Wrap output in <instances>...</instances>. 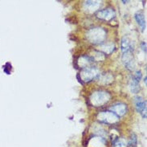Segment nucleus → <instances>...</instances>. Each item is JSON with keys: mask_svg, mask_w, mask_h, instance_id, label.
Returning a JSON list of instances; mask_svg holds the SVG:
<instances>
[{"mask_svg": "<svg viewBox=\"0 0 147 147\" xmlns=\"http://www.w3.org/2000/svg\"><path fill=\"white\" fill-rule=\"evenodd\" d=\"M84 5L87 9L91 11H96V8L100 6V3L97 1H86L84 3Z\"/></svg>", "mask_w": 147, "mask_h": 147, "instance_id": "nucleus-13", "label": "nucleus"}, {"mask_svg": "<svg viewBox=\"0 0 147 147\" xmlns=\"http://www.w3.org/2000/svg\"><path fill=\"white\" fill-rule=\"evenodd\" d=\"M105 31L100 28H96L89 30L87 33V38L93 44L101 43L105 38Z\"/></svg>", "mask_w": 147, "mask_h": 147, "instance_id": "nucleus-1", "label": "nucleus"}, {"mask_svg": "<svg viewBox=\"0 0 147 147\" xmlns=\"http://www.w3.org/2000/svg\"><path fill=\"white\" fill-rule=\"evenodd\" d=\"M109 99H110V95L107 92L103 91L95 92L90 97V100L94 106H100L105 103H106Z\"/></svg>", "mask_w": 147, "mask_h": 147, "instance_id": "nucleus-2", "label": "nucleus"}, {"mask_svg": "<svg viewBox=\"0 0 147 147\" xmlns=\"http://www.w3.org/2000/svg\"><path fill=\"white\" fill-rule=\"evenodd\" d=\"M128 142L121 138H117L113 142V147H127Z\"/></svg>", "mask_w": 147, "mask_h": 147, "instance_id": "nucleus-12", "label": "nucleus"}, {"mask_svg": "<svg viewBox=\"0 0 147 147\" xmlns=\"http://www.w3.org/2000/svg\"><path fill=\"white\" fill-rule=\"evenodd\" d=\"M97 118L100 121L107 124L116 123L118 121V119H119V117L115 115L114 113H113L110 111H105L100 113L98 115V117H97Z\"/></svg>", "mask_w": 147, "mask_h": 147, "instance_id": "nucleus-4", "label": "nucleus"}, {"mask_svg": "<svg viewBox=\"0 0 147 147\" xmlns=\"http://www.w3.org/2000/svg\"><path fill=\"white\" fill-rule=\"evenodd\" d=\"M138 144V138H137V136L134 134H132L130 136V138L129 141L128 142V146H129L130 147H136Z\"/></svg>", "mask_w": 147, "mask_h": 147, "instance_id": "nucleus-14", "label": "nucleus"}, {"mask_svg": "<svg viewBox=\"0 0 147 147\" xmlns=\"http://www.w3.org/2000/svg\"><path fill=\"white\" fill-rule=\"evenodd\" d=\"M146 77H145V79H144V82H145V84H146Z\"/></svg>", "mask_w": 147, "mask_h": 147, "instance_id": "nucleus-17", "label": "nucleus"}, {"mask_svg": "<svg viewBox=\"0 0 147 147\" xmlns=\"http://www.w3.org/2000/svg\"><path fill=\"white\" fill-rule=\"evenodd\" d=\"M109 110L113 113H114L115 115L117 116L118 117H120L126 113L127 107H126V105L123 103H117L109 108Z\"/></svg>", "mask_w": 147, "mask_h": 147, "instance_id": "nucleus-7", "label": "nucleus"}, {"mask_svg": "<svg viewBox=\"0 0 147 147\" xmlns=\"http://www.w3.org/2000/svg\"><path fill=\"white\" fill-rule=\"evenodd\" d=\"M129 88H130V91L133 93H138L140 90L139 82H138L134 78H132L130 82H129Z\"/></svg>", "mask_w": 147, "mask_h": 147, "instance_id": "nucleus-11", "label": "nucleus"}, {"mask_svg": "<svg viewBox=\"0 0 147 147\" xmlns=\"http://www.w3.org/2000/svg\"><path fill=\"white\" fill-rule=\"evenodd\" d=\"M121 52H122V53L132 52V45L131 44H130V41L129 40V38L126 37V36H124L123 38L121 39Z\"/></svg>", "mask_w": 147, "mask_h": 147, "instance_id": "nucleus-9", "label": "nucleus"}, {"mask_svg": "<svg viewBox=\"0 0 147 147\" xmlns=\"http://www.w3.org/2000/svg\"><path fill=\"white\" fill-rule=\"evenodd\" d=\"M116 16L115 11L111 9V8H107L105 10H101L96 13V17L99 18L100 20H105V21H109L112 19H113Z\"/></svg>", "mask_w": 147, "mask_h": 147, "instance_id": "nucleus-6", "label": "nucleus"}, {"mask_svg": "<svg viewBox=\"0 0 147 147\" xmlns=\"http://www.w3.org/2000/svg\"><path fill=\"white\" fill-rule=\"evenodd\" d=\"M134 102L137 112L139 113L144 118H146V101L144 100L142 96H136Z\"/></svg>", "mask_w": 147, "mask_h": 147, "instance_id": "nucleus-5", "label": "nucleus"}, {"mask_svg": "<svg viewBox=\"0 0 147 147\" xmlns=\"http://www.w3.org/2000/svg\"><path fill=\"white\" fill-rule=\"evenodd\" d=\"M99 75V71L96 68H93V67H88L80 72V81L81 83H82V80L85 81V82H88V81H91L93 79L96 78Z\"/></svg>", "mask_w": 147, "mask_h": 147, "instance_id": "nucleus-3", "label": "nucleus"}, {"mask_svg": "<svg viewBox=\"0 0 147 147\" xmlns=\"http://www.w3.org/2000/svg\"><path fill=\"white\" fill-rule=\"evenodd\" d=\"M142 72L141 71H136L135 74L134 76V79L137 80L138 82H139L141 79H142Z\"/></svg>", "mask_w": 147, "mask_h": 147, "instance_id": "nucleus-15", "label": "nucleus"}, {"mask_svg": "<svg viewBox=\"0 0 147 147\" xmlns=\"http://www.w3.org/2000/svg\"><path fill=\"white\" fill-rule=\"evenodd\" d=\"M122 60L123 63L125 66V68L132 70L134 68V58H133V55H132V52H125L123 53L122 55Z\"/></svg>", "mask_w": 147, "mask_h": 147, "instance_id": "nucleus-8", "label": "nucleus"}, {"mask_svg": "<svg viewBox=\"0 0 147 147\" xmlns=\"http://www.w3.org/2000/svg\"><path fill=\"white\" fill-rule=\"evenodd\" d=\"M135 20L137 23L138 24L142 30L143 31L146 28V19L144 17V15L142 12H138L135 14Z\"/></svg>", "mask_w": 147, "mask_h": 147, "instance_id": "nucleus-10", "label": "nucleus"}, {"mask_svg": "<svg viewBox=\"0 0 147 147\" xmlns=\"http://www.w3.org/2000/svg\"><path fill=\"white\" fill-rule=\"evenodd\" d=\"M142 49L145 52H146V42H142Z\"/></svg>", "mask_w": 147, "mask_h": 147, "instance_id": "nucleus-16", "label": "nucleus"}]
</instances>
